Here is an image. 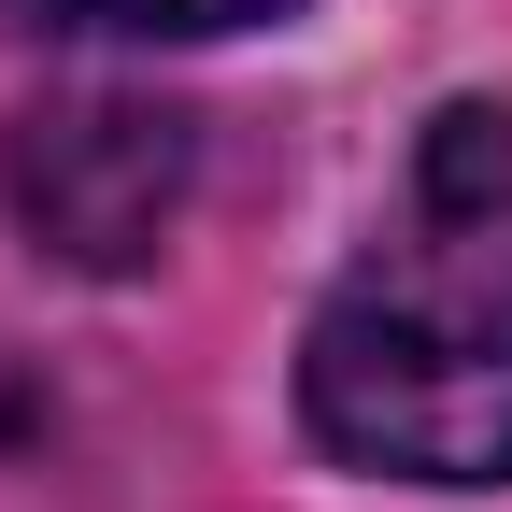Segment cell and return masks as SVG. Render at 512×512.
Listing matches in <instances>:
<instances>
[{"label": "cell", "instance_id": "1", "mask_svg": "<svg viewBox=\"0 0 512 512\" xmlns=\"http://www.w3.org/2000/svg\"><path fill=\"white\" fill-rule=\"evenodd\" d=\"M299 427L384 484H512V100H441L299 328Z\"/></svg>", "mask_w": 512, "mask_h": 512}, {"label": "cell", "instance_id": "2", "mask_svg": "<svg viewBox=\"0 0 512 512\" xmlns=\"http://www.w3.org/2000/svg\"><path fill=\"white\" fill-rule=\"evenodd\" d=\"M185 171H200V143H185L171 100H43L15 114V214L43 256H72V271H143V256L171 242L185 214Z\"/></svg>", "mask_w": 512, "mask_h": 512}, {"label": "cell", "instance_id": "3", "mask_svg": "<svg viewBox=\"0 0 512 512\" xmlns=\"http://www.w3.org/2000/svg\"><path fill=\"white\" fill-rule=\"evenodd\" d=\"M29 29H100V43H228V29H285L299 0H15Z\"/></svg>", "mask_w": 512, "mask_h": 512}]
</instances>
